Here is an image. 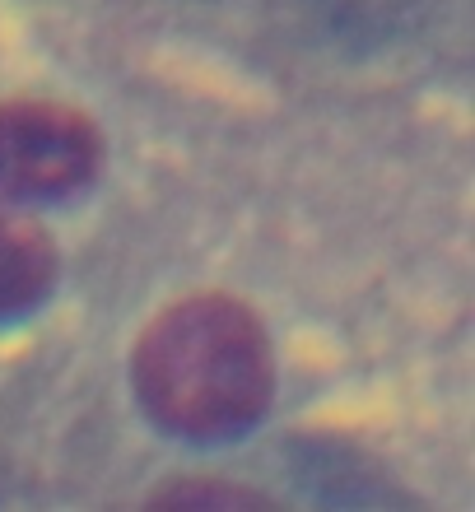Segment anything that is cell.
Here are the masks:
<instances>
[{
	"label": "cell",
	"instance_id": "cell-1",
	"mask_svg": "<svg viewBox=\"0 0 475 512\" xmlns=\"http://www.w3.org/2000/svg\"><path fill=\"white\" fill-rule=\"evenodd\" d=\"M131 387L140 410L173 438H238L271 410V336L238 298L191 294L145 326L131 354Z\"/></svg>",
	"mask_w": 475,
	"mask_h": 512
},
{
	"label": "cell",
	"instance_id": "cell-2",
	"mask_svg": "<svg viewBox=\"0 0 475 512\" xmlns=\"http://www.w3.org/2000/svg\"><path fill=\"white\" fill-rule=\"evenodd\" d=\"M103 168V135L70 103L5 98L0 103V196L66 201Z\"/></svg>",
	"mask_w": 475,
	"mask_h": 512
},
{
	"label": "cell",
	"instance_id": "cell-3",
	"mask_svg": "<svg viewBox=\"0 0 475 512\" xmlns=\"http://www.w3.org/2000/svg\"><path fill=\"white\" fill-rule=\"evenodd\" d=\"M56 243L24 201L0 196V317H24L52 294Z\"/></svg>",
	"mask_w": 475,
	"mask_h": 512
},
{
	"label": "cell",
	"instance_id": "cell-4",
	"mask_svg": "<svg viewBox=\"0 0 475 512\" xmlns=\"http://www.w3.org/2000/svg\"><path fill=\"white\" fill-rule=\"evenodd\" d=\"M168 503H257V494L247 489H168Z\"/></svg>",
	"mask_w": 475,
	"mask_h": 512
}]
</instances>
